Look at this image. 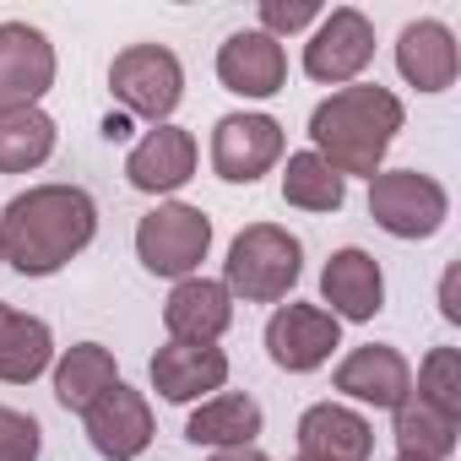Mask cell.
I'll return each instance as SVG.
<instances>
[{
    "label": "cell",
    "mask_w": 461,
    "mask_h": 461,
    "mask_svg": "<svg viewBox=\"0 0 461 461\" xmlns=\"http://www.w3.org/2000/svg\"><path fill=\"white\" fill-rule=\"evenodd\" d=\"M98 234V206L82 185H33L0 212V261L23 277H55Z\"/></svg>",
    "instance_id": "obj_1"
},
{
    "label": "cell",
    "mask_w": 461,
    "mask_h": 461,
    "mask_svg": "<svg viewBox=\"0 0 461 461\" xmlns=\"http://www.w3.org/2000/svg\"><path fill=\"white\" fill-rule=\"evenodd\" d=\"M402 98L380 82H348L337 87L331 98L315 104L310 114V141H315V158H326L342 179L348 174H364L375 179L396 131H402Z\"/></svg>",
    "instance_id": "obj_2"
},
{
    "label": "cell",
    "mask_w": 461,
    "mask_h": 461,
    "mask_svg": "<svg viewBox=\"0 0 461 461\" xmlns=\"http://www.w3.org/2000/svg\"><path fill=\"white\" fill-rule=\"evenodd\" d=\"M304 272V250L288 228L277 222H250L245 234L228 245V261H222V288L245 299V304H277L294 294Z\"/></svg>",
    "instance_id": "obj_3"
},
{
    "label": "cell",
    "mask_w": 461,
    "mask_h": 461,
    "mask_svg": "<svg viewBox=\"0 0 461 461\" xmlns=\"http://www.w3.org/2000/svg\"><path fill=\"white\" fill-rule=\"evenodd\" d=\"M212 250V217L201 206H185V201H163L152 206L141 222H136V256L152 277H195V267L206 261Z\"/></svg>",
    "instance_id": "obj_4"
},
{
    "label": "cell",
    "mask_w": 461,
    "mask_h": 461,
    "mask_svg": "<svg viewBox=\"0 0 461 461\" xmlns=\"http://www.w3.org/2000/svg\"><path fill=\"white\" fill-rule=\"evenodd\" d=\"M369 217L391 240H434L445 228V217H450V195H445V185L434 174L380 168L369 179Z\"/></svg>",
    "instance_id": "obj_5"
},
{
    "label": "cell",
    "mask_w": 461,
    "mask_h": 461,
    "mask_svg": "<svg viewBox=\"0 0 461 461\" xmlns=\"http://www.w3.org/2000/svg\"><path fill=\"white\" fill-rule=\"evenodd\" d=\"M109 93H114L131 114H141V120H152V125H168V114H174L179 98H185V66H179V55L163 50V44H131V50H120L114 66H109Z\"/></svg>",
    "instance_id": "obj_6"
},
{
    "label": "cell",
    "mask_w": 461,
    "mask_h": 461,
    "mask_svg": "<svg viewBox=\"0 0 461 461\" xmlns=\"http://www.w3.org/2000/svg\"><path fill=\"white\" fill-rule=\"evenodd\" d=\"M55 87V44L33 23H0V114L39 109Z\"/></svg>",
    "instance_id": "obj_7"
},
{
    "label": "cell",
    "mask_w": 461,
    "mask_h": 461,
    "mask_svg": "<svg viewBox=\"0 0 461 461\" xmlns=\"http://www.w3.org/2000/svg\"><path fill=\"white\" fill-rule=\"evenodd\" d=\"M283 158V125L272 114H222L212 131V168L228 185H256Z\"/></svg>",
    "instance_id": "obj_8"
},
{
    "label": "cell",
    "mask_w": 461,
    "mask_h": 461,
    "mask_svg": "<svg viewBox=\"0 0 461 461\" xmlns=\"http://www.w3.org/2000/svg\"><path fill=\"white\" fill-rule=\"evenodd\" d=\"M337 348H342V321L326 315L321 304H283V310L267 321V353H272V364L288 369V375L321 369Z\"/></svg>",
    "instance_id": "obj_9"
},
{
    "label": "cell",
    "mask_w": 461,
    "mask_h": 461,
    "mask_svg": "<svg viewBox=\"0 0 461 461\" xmlns=\"http://www.w3.org/2000/svg\"><path fill=\"white\" fill-rule=\"evenodd\" d=\"M369 60H375V28H369V17L353 12V6L326 12L321 28H315L310 44H304V71H310L315 82H331V87H337V82H353Z\"/></svg>",
    "instance_id": "obj_10"
},
{
    "label": "cell",
    "mask_w": 461,
    "mask_h": 461,
    "mask_svg": "<svg viewBox=\"0 0 461 461\" xmlns=\"http://www.w3.org/2000/svg\"><path fill=\"white\" fill-rule=\"evenodd\" d=\"M82 418H87V439L104 461H136L152 445V407L125 380H114Z\"/></svg>",
    "instance_id": "obj_11"
},
{
    "label": "cell",
    "mask_w": 461,
    "mask_h": 461,
    "mask_svg": "<svg viewBox=\"0 0 461 461\" xmlns=\"http://www.w3.org/2000/svg\"><path fill=\"white\" fill-rule=\"evenodd\" d=\"M331 385H337L342 396L364 402V407L396 412V407L412 396V364H407L391 342H364V348H353V353L337 364Z\"/></svg>",
    "instance_id": "obj_12"
},
{
    "label": "cell",
    "mask_w": 461,
    "mask_h": 461,
    "mask_svg": "<svg viewBox=\"0 0 461 461\" xmlns=\"http://www.w3.org/2000/svg\"><path fill=\"white\" fill-rule=\"evenodd\" d=\"M217 82L240 98H272L288 87V55L277 39H267L261 28L228 33L217 50Z\"/></svg>",
    "instance_id": "obj_13"
},
{
    "label": "cell",
    "mask_w": 461,
    "mask_h": 461,
    "mask_svg": "<svg viewBox=\"0 0 461 461\" xmlns=\"http://www.w3.org/2000/svg\"><path fill=\"white\" fill-rule=\"evenodd\" d=\"M163 326H168V342H195V348H212L228 326H234V294L212 277H185L174 283L168 304H163Z\"/></svg>",
    "instance_id": "obj_14"
},
{
    "label": "cell",
    "mask_w": 461,
    "mask_h": 461,
    "mask_svg": "<svg viewBox=\"0 0 461 461\" xmlns=\"http://www.w3.org/2000/svg\"><path fill=\"white\" fill-rule=\"evenodd\" d=\"M321 299L331 304L326 315H337V321H375L385 310V272H380V261L369 250H358V245L337 250L326 261V272H321Z\"/></svg>",
    "instance_id": "obj_15"
},
{
    "label": "cell",
    "mask_w": 461,
    "mask_h": 461,
    "mask_svg": "<svg viewBox=\"0 0 461 461\" xmlns=\"http://www.w3.org/2000/svg\"><path fill=\"white\" fill-rule=\"evenodd\" d=\"M195 174V136L179 131V125H152L131 158H125V179L141 190V195H168L179 190L185 179Z\"/></svg>",
    "instance_id": "obj_16"
},
{
    "label": "cell",
    "mask_w": 461,
    "mask_h": 461,
    "mask_svg": "<svg viewBox=\"0 0 461 461\" xmlns=\"http://www.w3.org/2000/svg\"><path fill=\"white\" fill-rule=\"evenodd\" d=\"M222 380H228V353H222V348L168 342V348L152 353V385H158V396L174 402V407L222 391Z\"/></svg>",
    "instance_id": "obj_17"
},
{
    "label": "cell",
    "mask_w": 461,
    "mask_h": 461,
    "mask_svg": "<svg viewBox=\"0 0 461 461\" xmlns=\"http://www.w3.org/2000/svg\"><path fill=\"white\" fill-rule=\"evenodd\" d=\"M396 71L407 77V87L418 93H445L461 71V55H456V33L434 17L423 23H407L402 39H396Z\"/></svg>",
    "instance_id": "obj_18"
},
{
    "label": "cell",
    "mask_w": 461,
    "mask_h": 461,
    "mask_svg": "<svg viewBox=\"0 0 461 461\" xmlns=\"http://www.w3.org/2000/svg\"><path fill=\"white\" fill-rule=\"evenodd\" d=\"M369 450H375L369 418H358L342 402H315L299 418V456H315V461H369Z\"/></svg>",
    "instance_id": "obj_19"
},
{
    "label": "cell",
    "mask_w": 461,
    "mask_h": 461,
    "mask_svg": "<svg viewBox=\"0 0 461 461\" xmlns=\"http://www.w3.org/2000/svg\"><path fill=\"white\" fill-rule=\"evenodd\" d=\"M261 434V402L245 396V391H222V396H206L190 423H185V439L190 445H212V450H228V445H256Z\"/></svg>",
    "instance_id": "obj_20"
},
{
    "label": "cell",
    "mask_w": 461,
    "mask_h": 461,
    "mask_svg": "<svg viewBox=\"0 0 461 461\" xmlns=\"http://www.w3.org/2000/svg\"><path fill=\"white\" fill-rule=\"evenodd\" d=\"M55 358V337L39 315H23L0 304V380L6 385H33Z\"/></svg>",
    "instance_id": "obj_21"
},
{
    "label": "cell",
    "mask_w": 461,
    "mask_h": 461,
    "mask_svg": "<svg viewBox=\"0 0 461 461\" xmlns=\"http://www.w3.org/2000/svg\"><path fill=\"white\" fill-rule=\"evenodd\" d=\"M114 380H120L114 353H109L104 342H77V348H66L60 364H55V402H60L66 412H87Z\"/></svg>",
    "instance_id": "obj_22"
},
{
    "label": "cell",
    "mask_w": 461,
    "mask_h": 461,
    "mask_svg": "<svg viewBox=\"0 0 461 461\" xmlns=\"http://www.w3.org/2000/svg\"><path fill=\"white\" fill-rule=\"evenodd\" d=\"M456 434H461V418L434 412L423 396H407V402L396 407V445H402V456L450 461V456H456Z\"/></svg>",
    "instance_id": "obj_23"
},
{
    "label": "cell",
    "mask_w": 461,
    "mask_h": 461,
    "mask_svg": "<svg viewBox=\"0 0 461 461\" xmlns=\"http://www.w3.org/2000/svg\"><path fill=\"white\" fill-rule=\"evenodd\" d=\"M55 152V120L44 109H6L0 114V174H28L50 163Z\"/></svg>",
    "instance_id": "obj_24"
},
{
    "label": "cell",
    "mask_w": 461,
    "mask_h": 461,
    "mask_svg": "<svg viewBox=\"0 0 461 461\" xmlns=\"http://www.w3.org/2000/svg\"><path fill=\"white\" fill-rule=\"evenodd\" d=\"M283 201L299 206V212H337L348 201V179L315 158V152H294L288 158V174H283Z\"/></svg>",
    "instance_id": "obj_25"
},
{
    "label": "cell",
    "mask_w": 461,
    "mask_h": 461,
    "mask_svg": "<svg viewBox=\"0 0 461 461\" xmlns=\"http://www.w3.org/2000/svg\"><path fill=\"white\" fill-rule=\"evenodd\" d=\"M434 412L461 418V353L456 348H429V358L418 364V391Z\"/></svg>",
    "instance_id": "obj_26"
},
{
    "label": "cell",
    "mask_w": 461,
    "mask_h": 461,
    "mask_svg": "<svg viewBox=\"0 0 461 461\" xmlns=\"http://www.w3.org/2000/svg\"><path fill=\"white\" fill-rule=\"evenodd\" d=\"M39 450H44L39 418H28V412L0 402V461H39Z\"/></svg>",
    "instance_id": "obj_27"
},
{
    "label": "cell",
    "mask_w": 461,
    "mask_h": 461,
    "mask_svg": "<svg viewBox=\"0 0 461 461\" xmlns=\"http://www.w3.org/2000/svg\"><path fill=\"white\" fill-rule=\"evenodd\" d=\"M310 23H321V6H315V0H261V33H267V39L299 33V28H310Z\"/></svg>",
    "instance_id": "obj_28"
},
{
    "label": "cell",
    "mask_w": 461,
    "mask_h": 461,
    "mask_svg": "<svg viewBox=\"0 0 461 461\" xmlns=\"http://www.w3.org/2000/svg\"><path fill=\"white\" fill-rule=\"evenodd\" d=\"M212 461H272V456L256 445H228V450H212Z\"/></svg>",
    "instance_id": "obj_29"
},
{
    "label": "cell",
    "mask_w": 461,
    "mask_h": 461,
    "mask_svg": "<svg viewBox=\"0 0 461 461\" xmlns=\"http://www.w3.org/2000/svg\"><path fill=\"white\" fill-rule=\"evenodd\" d=\"M439 310H445V321H461V304H456V272H445V288H439Z\"/></svg>",
    "instance_id": "obj_30"
},
{
    "label": "cell",
    "mask_w": 461,
    "mask_h": 461,
    "mask_svg": "<svg viewBox=\"0 0 461 461\" xmlns=\"http://www.w3.org/2000/svg\"><path fill=\"white\" fill-rule=\"evenodd\" d=\"M396 461H418V456H396Z\"/></svg>",
    "instance_id": "obj_31"
},
{
    "label": "cell",
    "mask_w": 461,
    "mask_h": 461,
    "mask_svg": "<svg viewBox=\"0 0 461 461\" xmlns=\"http://www.w3.org/2000/svg\"><path fill=\"white\" fill-rule=\"evenodd\" d=\"M299 461H315V456H299Z\"/></svg>",
    "instance_id": "obj_32"
}]
</instances>
